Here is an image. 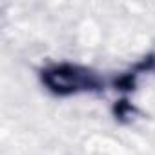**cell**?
<instances>
[{"instance_id":"obj_2","label":"cell","mask_w":155,"mask_h":155,"mask_svg":"<svg viewBox=\"0 0 155 155\" xmlns=\"http://www.w3.org/2000/svg\"><path fill=\"white\" fill-rule=\"evenodd\" d=\"M130 113H131V106L128 104V101H120V102H117V106H115V117L124 119V117H128Z\"/></svg>"},{"instance_id":"obj_1","label":"cell","mask_w":155,"mask_h":155,"mask_svg":"<svg viewBox=\"0 0 155 155\" xmlns=\"http://www.w3.org/2000/svg\"><path fill=\"white\" fill-rule=\"evenodd\" d=\"M42 84L58 97L86 93V91H99L104 82L91 69L77 66V64H53L40 71Z\"/></svg>"}]
</instances>
